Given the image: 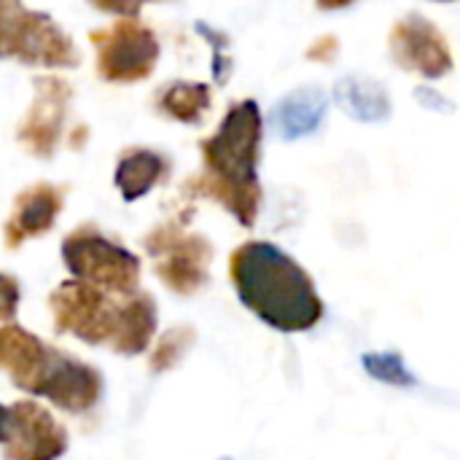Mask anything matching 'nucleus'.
Returning <instances> with one entry per match:
<instances>
[{"instance_id": "nucleus-16", "label": "nucleus", "mask_w": 460, "mask_h": 460, "mask_svg": "<svg viewBox=\"0 0 460 460\" xmlns=\"http://www.w3.org/2000/svg\"><path fill=\"white\" fill-rule=\"evenodd\" d=\"M156 111L181 124H199L210 111V86L202 81H172L156 92Z\"/></svg>"}, {"instance_id": "nucleus-6", "label": "nucleus", "mask_w": 460, "mask_h": 460, "mask_svg": "<svg viewBox=\"0 0 460 460\" xmlns=\"http://www.w3.org/2000/svg\"><path fill=\"white\" fill-rule=\"evenodd\" d=\"M0 54L27 67H78L73 38L46 11L16 0L0 3Z\"/></svg>"}, {"instance_id": "nucleus-4", "label": "nucleus", "mask_w": 460, "mask_h": 460, "mask_svg": "<svg viewBox=\"0 0 460 460\" xmlns=\"http://www.w3.org/2000/svg\"><path fill=\"white\" fill-rule=\"evenodd\" d=\"M59 256L73 280L124 299L137 294L140 259L113 237L102 234L97 224H81L67 232L59 245Z\"/></svg>"}, {"instance_id": "nucleus-5", "label": "nucleus", "mask_w": 460, "mask_h": 460, "mask_svg": "<svg viewBox=\"0 0 460 460\" xmlns=\"http://www.w3.org/2000/svg\"><path fill=\"white\" fill-rule=\"evenodd\" d=\"M49 310L59 334H70L92 348L108 345L113 350L127 329L129 296L113 302L111 294L94 286L81 280H62L49 294Z\"/></svg>"}, {"instance_id": "nucleus-19", "label": "nucleus", "mask_w": 460, "mask_h": 460, "mask_svg": "<svg viewBox=\"0 0 460 460\" xmlns=\"http://www.w3.org/2000/svg\"><path fill=\"white\" fill-rule=\"evenodd\" d=\"M194 30L210 43L213 49V78H216V86H224L232 75V57H229V38L226 32L205 24V22H194Z\"/></svg>"}, {"instance_id": "nucleus-15", "label": "nucleus", "mask_w": 460, "mask_h": 460, "mask_svg": "<svg viewBox=\"0 0 460 460\" xmlns=\"http://www.w3.org/2000/svg\"><path fill=\"white\" fill-rule=\"evenodd\" d=\"M334 100L358 124H380L391 119L394 113V100L391 92L372 75H342L334 84Z\"/></svg>"}, {"instance_id": "nucleus-20", "label": "nucleus", "mask_w": 460, "mask_h": 460, "mask_svg": "<svg viewBox=\"0 0 460 460\" xmlns=\"http://www.w3.org/2000/svg\"><path fill=\"white\" fill-rule=\"evenodd\" d=\"M0 286H3V307H0V318H3V326H5V323H11V318H13V313H16V305H19V299H22V291H19V286H16L13 275H8V272H3Z\"/></svg>"}, {"instance_id": "nucleus-11", "label": "nucleus", "mask_w": 460, "mask_h": 460, "mask_svg": "<svg viewBox=\"0 0 460 460\" xmlns=\"http://www.w3.org/2000/svg\"><path fill=\"white\" fill-rule=\"evenodd\" d=\"M73 89L59 75L32 78V102L16 127V140L35 159H51L62 140Z\"/></svg>"}, {"instance_id": "nucleus-24", "label": "nucleus", "mask_w": 460, "mask_h": 460, "mask_svg": "<svg viewBox=\"0 0 460 460\" xmlns=\"http://www.w3.org/2000/svg\"><path fill=\"white\" fill-rule=\"evenodd\" d=\"M218 460H232V458H229V456H224V458H218Z\"/></svg>"}, {"instance_id": "nucleus-10", "label": "nucleus", "mask_w": 460, "mask_h": 460, "mask_svg": "<svg viewBox=\"0 0 460 460\" xmlns=\"http://www.w3.org/2000/svg\"><path fill=\"white\" fill-rule=\"evenodd\" d=\"M388 49L402 70L418 73L431 81L445 78L456 67L445 32L418 11H410L391 27Z\"/></svg>"}, {"instance_id": "nucleus-21", "label": "nucleus", "mask_w": 460, "mask_h": 460, "mask_svg": "<svg viewBox=\"0 0 460 460\" xmlns=\"http://www.w3.org/2000/svg\"><path fill=\"white\" fill-rule=\"evenodd\" d=\"M415 97H418V102H420L423 108H429V111H442V113H453V111H456V105H453L445 94H439L434 86H418V89H415Z\"/></svg>"}, {"instance_id": "nucleus-2", "label": "nucleus", "mask_w": 460, "mask_h": 460, "mask_svg": "<svg viewBox=\"0 0 460 460\" xmlns=\"http://www.w3.org/2000/svg\"><path fill=\"white\" fill-rule=\"evenodd\" d=\"M261 137L264 119L259 102L251 97L232 102L216 132L199 143L205 172L189 178L183 194L218 202L237 224L251 229L261 205Z\"/></svg>"}, {"instance_id": "nucleus-8", "label": "nucleus", "mask_w": 460, "mask_h": 460, "mask_svg": "<svg viewBox=\"0 0 460 460\" xmlns=\"http://www.w3.org/2000/svg\"><path fill=\"white\" fill-rule=\"evenodd\" d=\"M89 40L97 51V75L108 84L146 81L159 62V38L140 19H116L108 27L92 30Z\"/></svg>"}, {"instance_id": "nucleus-1", "label": "nucleus", "mask_w": 460, "mask_h": 460, "mask_svg": "<svg viewBox=\"0 0 460 460\" xmlns=\"http://www.w3.org/2000/svg\"><path fill=\"white\" fill-rule=\"evenodd\" d=\"M229 280L248 313L283 334H302L321 323L323 299L313 275L283 248L245 240L229 256Z\"/></svg>"}, {"instance_id": "nucleus-12", "label": "nucleus", "mask_w": 460, "mask_h": 460, "mask_svg": "<svg viewBox=\"0 0 460 460\" xmlns=\"http://www.w3.org/2000/svg\"><path fill=\"white\" fill-rule=\"evenodd\" d=\"M62 208H65V189H59L49 181H38V183L22 189L13 199L11 216L5 218V226H3L5 248L16 251L27 240L43 237L46 232H51Z\"/></svg>"}, {"instance_id": "nucleus-3", "label": "nucleus", "mask_w": 460, "mask_h": 460, "mask_svg": "<svg viewBox=\"0 0 460 460\" xmlns=\"http://www.w3.org/2000/svg\"><path fill=\"white\" fill-rule=\"evenodd\" d=\"M0 367L19 391L43 396L70 415L94 410L105 391V380L92 364L78 361L16 323L0 329Z\"/></svg>"}, {"instance_id": "nucleus-13", "label": "nucleus", "mask_w": 460, "mask_h": 460, "mask_svg": "<svg viewBox=\"0 0 460 460\" xmlns=\"http://www.w3.org/2000/svg\"><path fill=\"white\" fill-rule=\"evenodd\" d=\"M326 111H329V97L323 89L299 86L275 102L270 121H272L275 132L291 143V140L315 135L321 129V124L326 121Z\"/></svg>"}, {"instance_id": "nucleus-22", "label": "nucleus", "mask_w": 460, "mask_h": 460, "mask_svg": "<svg viewBox=\"0 0 460 460\" xmlns=\"http://www.w3.org/2000/svg\"><path fill=\"white\" fill-rule=\"evenodd\" d=\"M340 51V43H337V35H323L318 38L310 49H307V59H315V62H332Z\"/></svg>"}, {"instance_id": "nucleus-14", "label": "nucleus", "mask_w": 460, "mask_h": 460, "mask_svg": "<svg viewBox=\"0 0 460 460\" xmlns=\"http://www.w3.org/2000/svg\"><path fill=\"white\" fill-rule=\"evenodd\" d=\"M170 170H172V162L167 154L154 151V148H127L116 162L113 183L124 202H137L151 189L164 183Z\"/></svg>"}, {"instance_id": "nucleus-7", "label": "nucleus", "mask_w": 460, "mask_h": 460, "mask_svg": "<svg viewBox=\"0 0 460 460\" xmlns=\"http://www.w3.org/2000/svg\"><path fill=\"white\" fill-rule=\"evenodd\" d=\"M143 248L154 259V272L167 291L194 296L208 286L216 248L205 234L186 232L178 221H164L146 232Z\"/></svg>"}, {"instance_id": "nucleus-23", "label": "nucleus", "mask_w": 460, "mask_h": 460, "mask_svg": "<svg viewBox=\"0 0 460 460\" xmlns=\"http://www.w3.org/2000/svg\"><path fill=\"white\" fill-rule=\"evenodd\" d=\"M94 8L105 13H124L127 19H137L140 13V3H94Z\"/></svg>"}, {"instance_id": "nucleus-18", "label": "nucleus", "mask_w": 460, "mask_h": 460, "mask_svg": "<svg viewBox=\"0 0 460 460\" xmlns=\"http://www.w3.org/2000/svg\"><path fill=\"white\" fill-rule=\"evenodd\" d=\"M361 367L369 377L391 388H415L418 377L410 372L407 361L396 350H375L361 356Z\"/></svg>"}, {"instance_id": "nucleus-17", "label": "nucleus", "mask_w": 460, "mask_h": 460, "mask_svg": "<svg viewBox=\"0 0 460 460\" xmlns=\"http://www.w3.org/2000/svg\"><path fill=\"white\" fill-rule=\"evenodd\" d=\"M194 342H197V332H194V326H189V323H178V326H172V329H167L159 340H156V345H154V350H151V356H148V367H151V372H167V369H175L181 361H183V356L194 348Z\"/></svg>"}, {"instance_id": "nucleus-9", "label": "nucleus", "mask_w": 460, "mask_h": 460, "mask_svg": "<svg viewBox=\"0 0 460 460\" xmlns=\"http://www.w3.org/2000/svg\"><path fill=\"white\" fill-rule=\"evenodd\" d=\"M3 458L59 460L67 447V429L40 404L19 399L3 407Z\"/></svg>"}]
</instances>
